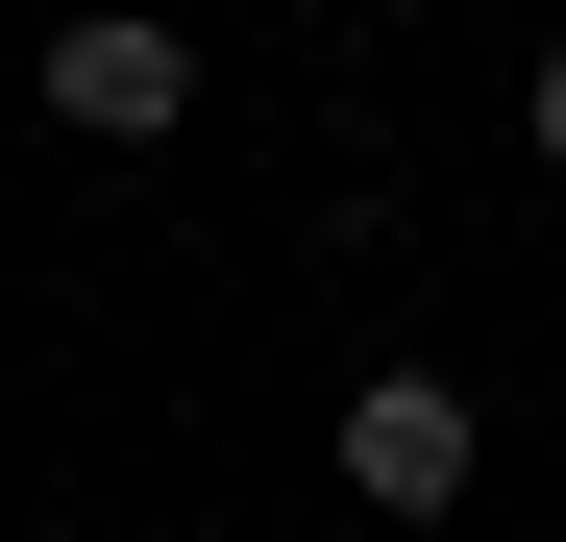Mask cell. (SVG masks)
Returning a JSON list of instances; mask_svg holds the SVG:
<instances>
[{
    "label": "cell",
    "mask_w": 566,
    "mask_h": 542,
    "mask_svg": "<svg viewBox=\"0 0 566 542\" xmlns=\"http://www.w3.org/2000/svg\"><path fill=\"white\" fill-rule=\"evenodd\" d=\"M468 469H493L468 371H369V395H345V493H369V518H468Z\"/></svg>",
    "instance_id": "obj_1"
},
{
    "label": "cell",
    "mask_w": 566,
    "mask_h": 542,
    "mask_svg": "<svg viewBox=\"0 0 566 542\" xmlns=\"http://www.w3.org/2000/svg\"><path fill=\"white\" fill-rule=\"evenodd\" d=\"M50 124H74V148H172V124H198V50L99 0V25H50Z\"/></svg>",
    "instance_id": "obj_2"
},
{
    "label": "cell",
    "mask_w": 566,
    "mask_h": 542,
    "mask_svg": "<svg viewBox=\"0 0 566 542\" xmlns=\"http://www.w3.org/2000/svg\"><path fill=\"white\" fill-rule=\"evenodd\" d=\"M517 148H542V198H566V50H542V100H517Z\"/></svg>",
    "instance_id": "obj_3"
}]
</instances>
